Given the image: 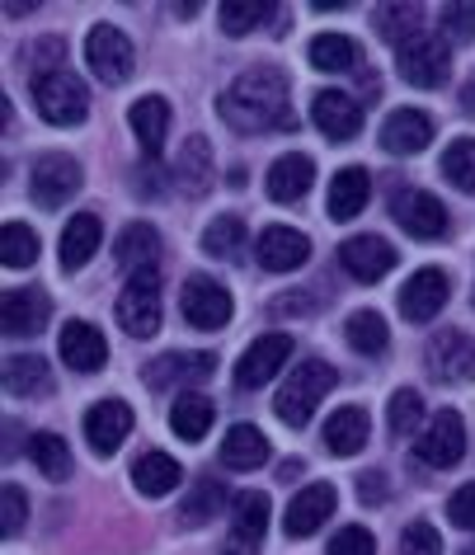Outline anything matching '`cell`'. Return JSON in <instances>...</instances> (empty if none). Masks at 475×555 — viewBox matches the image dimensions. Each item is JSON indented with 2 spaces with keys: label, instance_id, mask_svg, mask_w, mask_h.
Returning <instances> with one entry per match:
<instances>
[{
  "label": "cell",
  "instance_id": "obj_1",
  "mask_svg": "<svg viewBox=\"0 0 475 555\" xmlns=\"http://www.w3.org/2000/svg\"><path fill=\"white\" fill-rule=\"evenodd\" d=\"M217 114L231 122L235 132H292V86L278 66H249L221 90Z\"/></svg>",
  "mask_w": 475,
  "mask_h": 555
},
{
  "label": "cell",
  "instance_id": "obj_2",
  "mask_svg": "<svg viewBox=\"0 0 475 555\" xmlns=\"http://www.w3.org/2000/svg\"><path fill=\"white\" fill-rule=\"evenodd\" d=\"M334 391V367L325 363V358H306V363L292 367L287 386L273 396V414L283 420L287 428H306L311 424L316 405Z\"/></svg>",
  "mask_w": 475,
  "mask_h": 555
},
{
  "label": "cell",
  "instance_id": "obj_3",
  "mask_svg": "<svg viewBox=\"0 0 475 555\" xmlns=\"http://www.w3.org/2000/svg\"><path fill=\"white\" fill-rule=\"evenodd\" d=\"M34 104L52 128H80L90 114V90H86V80L72 76V72L34 76Z\"/></svg>",
  "mask_w": 475,
  "mask_h": 555
},
{
  "label": "cell",
  "instance_id": "obj_4",
  "mask_svg": "<svg viewBox=\"0 0 475 555\" xmlns=\"http://www.w3.org/2000/svg\"><path fill=\"white\" fill-rule=\"evenodd\" d=\"M118 325L132 339H151L161 330V273L142 269L123 283L118 293Z\"/></svg>",
  "mask_w": 475,
  "mask_h": 555
},
{
  "label": "cell",
  "instance_id": "obj_5",
  "mask_svg": "<svg viewBox=\"0 0 475 555\" xmlns=\"http://www.w3.org/2000/svg\"><path fill=\"white\" fill-rule=\"evenodd\" d=\"M396 72H400L405 86H414V90H438L442 80L452 76V52H447L442 38L419 34L410 43L396 48Z\"/></svg>",
  "mask_w": 475,
  "mask_h": 555
},
{
  "label": "cell",
  "instance_id": "obj_6",
  "mask_svg": "<svg viewBox=\"0 0 475 555\" xmlns=\"http://www.w3.org/2000/svg\"><path fill=\"white\" fill-rule=\"evenodd\" d=\"M86 62L90 72L100 76V86H123L132 76V38L114 29V24H94L90 38H86Z\"/></svg>",
  "mask_w": 475,
  "mask_h": 555
},
{
  "label": "cell",
  "instance_id": "obj_7",
  "mask_svg": "<svg viewBox=\"0 0 475 555\" xmlns=\"http://www.w3.org/2000/svg\"><path fill=\"white\" fill-rule=\"evenodd\" d=\"M179 311L193 330H227L231 325V293L217 278H184L179 287Z\"/></svg>",
  "mask_w": 475,
  "mask_h": 555
},
{
  "label": "cell",
  "instance_id": "obj_8",
  "mask_svg": "<svg viewBox=\"0 0 475 555\" xmlns=\"http://www.w3.org/2000/svg\"><path fill=\"white\" fill-rule=\"evenodd\" d=\"M264 527H269V494H259V490L231 494V537L221 546V555H259Z\"/></svg>",
  "mask_w": 475,
  "mask_h": 555
},
{
  "label": "cell",
  "instance_id": "obj_9",
  "mask_svg": "<svg viewBox=\"0 0 475 555\" xmlns=\"http://www.w3.org/2000/svg\"><path fill=\"white\" fill-rule=\"evenodd\" d=\"M80 189V160L76 156H57V151H48V156L34 160L29 170V193L38 207H57L66 198H76Z\"/></svg>",
  "mask_w": 475,
  "mask_h": 555
},
{
  "label": "cell",
  "instance_id": "obj_10",
  "mask_svg": "<svg viewBox=\"0 0 475 555\" xmlns=\"http://www.w3.org/2000/svg\"><path fill=\"white\" fill-rule=\"evenodd\" d=\"M390 217L400 221L405 235H414V241H442L447 235V207L433 198L424 189H410V193H396V203H390Z\"/></svg>",
  "mask_w": 475,
  "mask_h": 555
},
{
  "label": "cell",
  "instance_id": "obj_11",
  "mask_svg": "<svg viewBox=\"0 0 475 555\" xmlns=\"http://www.w3.org/2000/svg\"><path fill=\"white\" fill-rule=\"evenodd\" d=\"M466 456V424L457 410H438V420H428V428L419 434V462L433 470H447Z\"/></svg>",
  "mask_w": 475,
  "mask_h": 555
},
{
  "label": "cell",
  "instance_id": "obj_12",
  "mask_svg": "<svg viewBox=\"0 0 475 555\" xmlns=\"http://www.w3.org/2000/svg\"><path fill=\"white\" fill-rule=\"evenodd\" d=\"M292 349H297V344H292L287 335H259L241 353V363H235V386H241V391H259V386H269L278 377V367L292 358Z\"/></svg>",
  "mask_w": 475,
  "mask_h": 555
},
{
  "label": "cell",
  "instance_id": "obj_13",
  "mask_svg": "<svg viewBox=\"0 0 475 555\" xmlns=\"http://www.w3.org/2000/svg\"><path fill=\"white\" fill-rule=\"evenodd\" d=\"M255 259H259V269H269V273H292L311 259V241H306L297 227H264L255 241Z\"/></svg>",
  "mask_w": 475,
  "mask_h": 555
},
{
  "label": "cell",
  "instance_id": "obj_14",
  "mask_svg": "<svg viewBox=\"0 0 475 555\" xmlns=\"http://www.w3.org/2000/svg\"><path fill=\"white\" fill-rule=\"evenodd\" d=\"M339 263L358 283H382V278L396 269V245L382 241V235H354V241L339 245Z\"/></svg>",
  "mask_w": 475,
  "mask_h": 555
},
{
  "label": "cell",
  "instance_id": "obj_15",
  "mask_svg": "<svg viewBox=\"0 0 475 555\" xmlns=\"http://www.w3.org/2000/svg\"><path fill=\"white\" fill-rule=\"evenodd\" d=\"M217 372V353L207 349H193V353H165L156 358V363H146V386H156V391H165V386H198Z\"/></svg>",
  "mask_w": 475,
  "mask_h": 555
},
{
  "label": "cell",
  "instance_id": "obj_16",
  "mask_svg": "<svg viewBox=\"0 0 475 555\" xmlns=\"http://www.w3.org/2000/svg\"><path fill=\"white\" fill-rule=\"evenodd\" d=\"M0 307H5L0 311V325H5L10 339H34L38 330L52 321V307H48V297L38 293V287H10Z\"/></svg>",
  "mask_w": 475,
  "mask_h": 555
},
{
  "label": "cell",
  "instance_id": "obj_17",
  "mask_svg": "<svg viewBox=\"0 0 475 555\" xmlns=\"http://www.w3.org/2000/svg\"><path fill=\"white\" fill-rule=\"evenodd\" d=\"M428 372L438 382H471L475 377V339L461 330H442L428 344Z\"/></svg>",
  "mask_w": 475,
  "mask_h": 555
},
{
  "label": "cell",
  "instance_id": "obj_18",
  "mask_svg": "<svg viewBox=\"0 0 475 555\" xmlns=\"http://www.w3.org/2000/svg\"><path fill=\"white\" fill-rule=\"evenodd\" d=\"M447 293H452V283H447L442 269H419L410 283L400 287V311H405V321H414V325L433 321V315L442 311Z\"/></svg>",
  "mask_w": 475,
  "mask_h": 555
},
{
  "label": "cell",
  "instance_id": "obj_19",
  "mask_svg": "<svg viewBox=\"0 0 475 555\" xmlns=\"http://www.w3.org/2000/svg\"><path fill=\"white\" fill-rule=\"evenodd\" d=\"M311 122L330 142H348V137H358V128H362V108L348 100L344 90H320L311 100Z\"/></svg>",
  "mask_w": 475,
  "mask_h": 555
},
{
  "label": "cell",
  "instance_id": "obj_20",
  "mask_svg": "<svg viewBox=\"0 0 475 555\" xmlns=\"http://www.w3.org/2000/svg\"><path fill=\"white\" fill-rule=\"evenodd\" d=\"M128 434H132V410L123 405V400H100V405L86 410V442L100 456L118 452Z\"/></svg>",
  "mask_w": 475,
  "mask_h": 555
},
{
  "label": "cell",
  "instance_id": "obj_21",
  "mask_svg": "<svg viewBox=\"0 0 475 555\" xmlns=\"http://www.w3.org/2000/svg\"><path fill=\"white\" fill-rule=\"evenodd\" d=\"M334 485H306V490L292 499L287 513H283V527H287V537H316L320 527H325V518L334 513Z\"/></svg>",
  "mask_w": 475,
  "mask_h": 555
},
{
  "label": "cell",
  "instance_id": "obj_22",
  "mask_svg": "<svg viewBox=\"0 0 475 555\" xmlns=\"http://www.w3.org/2000/svg\"><path fill=\"white\" fill-rule=\"evenodd\" d=\"M428 142H433V118L424 108H396L382 122V151H390V156H414Z\"/></svg>",
  "mask_w": 475,
  "mask_h": 555
},
{
  "label": "cell",
  "instance_id": "obj_23",
  "mask_svg": "<svg viewBox=\"0 0 475 555\" xmlns=\"http://www.w3.org/2000/svg\"><path fill=\"white\" fill-rule=\"evenodd\" d=\"M62 363L72 372H100L108 363V344L94 325L86 321H66L62 325Z\"/></svg>",
  "mask_w": 475,
  "mask_h": 555
},
{
  "label": "cell",
  "instance_id": "obj_24",
  "mask_svg": "<svg viewBox=\"0 0 475 555\" xmlns=\"http://www.w3.org/2000/svg\"><path fill=\"white\" fill-rule=\"evenodd\" d=\"M128 122H132L137 142L146 146V156L156 160L165 151V137H170V104H165L161 94H146V100H137L128 108Z\"/></svg>",
  "mask_w": 475,
  "mask_h": 555
},
{
  "label": "cell",
  "instance_id": "obj_25",
  "mask_svg": "<svg viewBox=\"0 0 475 555\" xmlns=\"http://www.w3.org/2000/svg\"><path fill=\"white\" fill-rule=\"evenodd\" d=\"M100 217L94 212H76L72 221H66V231H62V245H57V259H62V269L66 273H76V269H86L90 255L100 249Z\"/></svg>",
  "mask_w": 475,
  "mask_h": 555
},
{
  "label": "cell",
  "instance_id": "obj_26",
  "mask_svg": "<svg viewBox=\"0 0 475 555\" xmlns=\"http://www.w3.org/2000/svg\"><path fill=\"white\" fill-rule=\"evenodd\" d=\"M269 198L273 203H301L306 198V189L316 184V165H311V156H283V160H273V170H269Z\"/></svg>",
  "mask_w": 475,
  "mask_h": 555
},
{
  "label": "cell",
  "instance_id": "obj_27",
  "mask_svg": "<svg viewBox=\"0 0 475 555\" xmlns=\"http://www.w3.org/2000/svg\"><path fill=\"white\" fill-rule=\"evenodd\" d=\"M368 198H372V175L358 170V165H348V170L330 179V217L334 221H354L362 207H368Z\"/></svg>",
  "mask_w": 475,
  "mask_h": 555
},
{
  "label": "cell",
  "instance_id": "obj_28",
  "mask_svg": "<svg viewBox=\"0 0 475 555\" xmlns=\"http://www.w3.org/2000/svg\"><path fill=\"white\" fill-rule=\"evenodd\" d=\"M325 448L334 456H354L368 448V410L362 405H339L325 420Z\"/></svg>",
  "mask_w": 475,
  "mask_h": 555
},
{
  "label": "cell",
  "instance_id": "obj_29",
  "mask_svg": "<svg viewBox=\"0 0 475 555\" xmlns=\"http://www.w3.org/2000/svg\"><path fill=\"white\" fill-rule=\"evenodd\" d=\"M175 184L189 193V198H203L207 184H213V146L207 137H189L184 151L175 160Z\"/></svg>",
  "mask_w": 475,
  "mask_h": 555
},
{
  "label": "cell",
  "instance_id": "obj_30",
  "mask_svg": "<svg viewBox=\"0 0 475 555\" xmlns=\"http://www.w3.org/2000/svg\"><path fill=\"white\" fill-rule=\"evenodd\" d=\"M156 255H161V235H156V227H151V221H132V227L118 235V245H114V259H118L128 273L156 269Z\"/></svg>",
  "mask_w": 475,
  "mask_h": 555
},
{
  "label": "cell",
  "instance_id": "obj_31",
  "mask_svg": "<svg viewBox=\"0 0 475 555\" xmlns=\"http://www.w3.org/2000/svg\"><path fill=\"white\" fill-rule=\"evenodd\" d=\"M221 462L231 470H259L269 462V438H264L255 424H235L227 442H221Z\"/></svg>",
  "mask_w": 475,
  "mask_h": 555
},
{
  "label": "cell",
  "instance_id": "obj_32",
  "mask_svg": "<svg viewBox=\"0 0 475 555\" xmlns=\"http://www.w3.org/2000/svg\"><path fill=\"white\" fill-rule=\"evenodd\" d=\"M179 476H184V470H179V462H175L170 452H142L132 462V485L142 494H151V499L170 494L175 485H179Z\"/></svg>",
  "mask_w": 475,
  "mask_h": 555
},
{
  "label": "cell",
  "instance_id": "obj_33",
  "mask_svg": "<svg viewBox=\"0 0 475 555\" xmlns=\"http://www.w3.org/2000/svg\"><path fill=\"white\" fill-rule=\"evenodd\" d=\"M5 391L10 396H48L52 391V367L38 353L5 358Z\"/></svg>",
  "mask_w": 475,
  "mask_h": 555
},
{
  "label": "cell",
  "instance_id": "obj_34",
  "mask_svg": "<svg viewBox=\"0 0 475 555\" xmlns=\"http://www.w3.org/2000/svg\"><path fill=\"white\" fill-rule=\"evenodd\" d=\"M170 428L184 442H198L207 428H213V400L198 396V391H184L175 396V410H170Z\"/></svg>",
  "mask_w": 475,
  "mask_h": 555
},
{
  "label": "cell",
  "instance_id": "obj_35",
  "mask_svg": "<svg viewBox=\"0 0 475 555\" xmlns=\"http://www.w3.org/2000/svg\"><path fill=\"white\" fill-rule=\"evenodd\" d=\"M273 10L269 0H221L217 5V20H221V29H227L231 38H241L249 29H259V24H269L273 20Z\"/></svg>",
  "mask_w": 475,
  "mask_h": 555
},
{
  "label": "cell",
  "instance_id": "obj_36",
  "mask_svg": "<svg viewBox=\"0 0 475 555\" xmlns=\"http://www.w3.org/2000/svg\"><path fill=\"white\" fill-rule=\"evenodd\" d=\"M344 335H348V344H354L358 353H368V358H382L386 344H390V330H386V321L376 311H354L348 315V325H344Z\"/></svg>",
  "mask_w": 475,
  "mask_h": 555
},
{
  "label": "cell",
  "instance_id": "obj_37",
  "mask_svg": "<svg viewBox=\"0 0 475 555\" xmlns=\"http://www.w3.org/2000/svg\"><path fill=\"white\" fill-rule=\"evenodd\" d=\"M306 57H311L316 72H354L358 48H354V38H344V34H320Z\"/></svg>",
  "mask_w": 475,
  "mask_h": 555
},
{
  "label": "cell",
  "instance_id": "obj_38",
  "mask_svg": "<svg viewBox=\"0 0 475 555\" xmlns=\"http://www.w3.org/2000/svg\"><path fill=\"white\" fill-rule=\"evenodd\" d=\"M419 24H424V10L419 5H382L376 10V34H382L390 48L419 38Z\"/></svg>",
  "mask_w": 475,
  "mask_h": 555
},
{
  "label": "cell",
  "instance_id": "obj_39",
  "mask_svg": "<svg viewBox=\"0 0 475 555\" xmlns=\"http://www.w3.org/2000/svg\"><path fill=\"white\" fill-rule=\"evenodd\" d=\"M34 259H38L34 227H24V221H5V231H0V263H5V269H29Z\"/></svg>",
  "mask_w": 475,
  "mask_h": 555
},
{
  "label": "cell",
  "instance_id": "obj_40",
  "mask_svg": "<svg viewBox=\"0 0 475 555\" xmlns=\"http://www.w3.org/2000/svg\"><path fill=\"white\" fill-rule=\"evenodd\" d=\"M29 456L38 462V470H43L48 480H66V476H72V448H66L57 434H34L29 438Z\"/></svg>",
  "mask_w": 475,
  "mask_h": 555
},
{
  "label": "cell",
  "instance_id": "obj_41",
  "mask_svg": "<svg viewBox=\"0 0 475 555\" xmlns=\"http://www.w3.org/2000/svg\"><path fill=\"white\" fill-rule=\"evenodd\" d=\"M241 245H245V221L235 217V212L217 217L213 227L203 231V249H207L213 259H235V255H241Z\"/></svg>",
  "mask_w": 475,
  "mask_h": 555
},
{
  "label": "cell",
  "instance_id": "obj_42",
  "mask_svg": "<svg viewBox=\"0 0 475 555\" xmlns=\"http://www.w3.org/2000/svg\"><path fill=\"white\" fill-rule=\"evenodd\" d=\"M442 175L447 184H457L461 193H475V137H457L442 151Z\"/></svg>",
  "mask_w": 475,
  "mask_h": 555
},
{
  "label": "cell",
  "instance_id": "obj_43",
  "mask_svg": "<svg viewBox=\"0 0 475 555\" xmlns=\"http://www.w3.org/2000/svg\"><path fill=\"white\" fill-rule=\"evenodd\" d=\"M227 504V490H221V480H213V476H203L198 485H193V494H189V504L179 508V518H184L189 527L193 522H203V518H213V513Z\"/></svg>",
  "mask_w": 475,
  "mask_h": 555
},
{
  "label": "cell",
  "instance_id": "obj_44",
  "mask_svg": "<svg viewBox=\"0 0 475 555\" xmlns=\"http://www.w3.org/2000/svg\"><path fill=\"white\" fill-rule=\"evenodd\" d=\"M386 420H390V434L396 438H410L419 424H424V400H419V391H396L386 405Z\"/></svg>",
  "mask_w": 475,
  "mask_h": 555
},
{
  "label": "cell",
  "instance_id": "obj_45",
  "mask_svg": "<svg viewBox=\"0 0 475 555\" xmlns=\"http://www.w3.org/2000/svg\"><path fill=\"white\" fill-rule=\"evenodd\" d=\"M442 38H452V43H475V5L466 0H452V5H442Z\"/></svg>",
  "mask_w": 475,
  "mask_h": 555
},
{
  "label": "cell",
  "instance_id": "obj_46",
  "mask_svg": "<svg viewBox=\"0 0 475 555\" xmlns=\"http://www.w3.org/2000/svg\"><path fill=\"white\" fill-rule=\"evenodd\" d=\"M400 555H442V541H438V527L433 522H410L400 537Z\"/></svg>",
  "mask_w": 475,
  "mask_h": 555
},
{
  "label": "cell",
  "instance_id": "obj_47",
  "mask_svg": "<svg viewBox=\"0 0 475 555\" xmlns=\"http://www.w3.org/2000/svg\"><path fill=\"white\" fill-rule=\"evenodd\" d=\"M325 555H376V537L368 527H344V532L330 537Z\"/></svg>",
  "mask_w": 475,
  "mask_h": 555
},
{
  "label": "cell",
  "instance_id": "obj_48",
  "mask_svg": "<svg viewBox=\"0 0 475 555\" xmlns=\"http://www.w3.org/2000/svg\"><path fill=\"white\" fill-rule=\"evenodd\" d=\"M29 66H34V76L66 72V43H62V38H38L34 52H29Z\"/></svg>",
  "mask_w": 475,
  "mask_h": 555
},
{
  "label": "cell",
  "instance_id": "obj_49",
  "mask_svg": "<svg viewBox=\"0 0 475 555\" xmlns=\"http://www.w3.org/2000/svg\"><path fill=\"white\" fill-rule=\"evenodd\" d=\"M0 504H5V518H0V532H5V537H20L24 518H29V494H24L20 485H5V494H0Z\"/></svg>",
  "mask_w": 475,
  "mask_h": 555
},
{
  "label": "cell",
  "instance_id": "obj_50",
  "mask_svg": "<svg viewBox=\"0 0 475 555\" xmlns=\"http://www.w3.org/2000/svg\"><path fill=\"white\" fill-rule=\"evenodd\" d=\"M447 518H452L457 527H466V532H475V480L461 485V490L447 499Z\"/></svg>",
  "mask_w": 475,
  "mask_h": 555
},
{
  "label": "cell",
  "instance_id": "obj_51",
  "mask_svg": "<svg viewBox=\"0 0 475 555\" xmlns=\"http://www.w3.org/2000/svg\"><path fill=\"white\" fill-rule=\"evenodd\" d=\"M306 307H311V297H306V293H292V297H278V301H273V315H311Z\"/></svg>",
  "mask_w": 475,
  "mask_h": 555
},
{
  "label": "cell",
  "instance_id": "obj_52",
  "mask_svg": "<svg viewBox=\"0 0 475 555\" xmlns=\"http://www.w3.org/2000/svg\"><path fill=\"white\" fill-rule=\"evenodd\" d=\"M358 490H362V494H368V504H386L382 476H372V470H368V476H358Z\"/></svg>",
  "mask_w": 475,
  "mask_h": 555
},
{
  "label": "cell",
  "instance_id": "obj_53",
  "mask_svg": "<svg viewBox=\"0 0 475 555\" xmlns=\"http://www.w3.org/2000/svg\"><path fill=\"white\" fill-rule=\"evenodd\" d=\"M461 108H466V114H475V76L466 80V86H461Z\"/></svg>",
  "mask_w": 475,
  "mask_h": 555
},
{
  "label": "cell",
  "instance_id": "obj_54",
  "mask_svg": "<svg viewBox=\"0 0 475 555\" xmlns=\"http://www.w3.org/2000/svg\"><path fill=\"white\" fill-rule=\"evenodd\" d=\"M278 476H283V480H292V476H301V462H297V456H292V462H287L283 470H278Z\"/></svg>",
  "mask_w": 475,
  "mask_h": 555
},
{
  "label": "cell",
  "instance_id": "obj_55",
  "mask_svg": "<svg viewBox=\"0 0 475 555\" xmlns=\"http://www.w3.org/2000/svg\"><path fill=\"white\" fill-rule=\"evenodd\" d=\"M461 555H475V546H466V551H461Z\"/></svg>",
  "mask_w": 475,
  "mask_h": 555
}]
</instances>
